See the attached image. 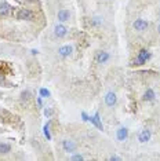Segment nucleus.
Segmentation results:
<instances>
[{
    "label": "nucleus",
    "mask_w": 160,
    "mask_h": 161,
    "mask_svg": "<svg viewBox=\"0 0 160 161\" xmlns=\"http://www.w3.org/2000/svg\"><path fill=\"white\" fill-rule=\"evenodd\" d=\"M58 21H61V22L69 21V11H66V10H59V11H58Z\"/></svg>",
    "instance_id": "nucleus-9"
},
{
    "label": "nucleus",
    "mask_w": 160,
    "mask_h": 161,
    "mask_svg": "<svg viewBox=\"0 0 160 161\" xmlns=\"http://www.w3.org/2000/svg\"><path fill=\"white\" fill-rule=\"evenodd\" d=\"M17 18L21 21H32L33 19V13L28 8H19L17 13Z\"/></svg>",
    "instance_id": "nucleus-1"
},
{
    "label": "nucleus",
    "mask_w": 160,
    "mask_h": 161,
    "mask_svg": "<svg viewBox=\"0 0 160 161\" xmlns=\"http://www.w3.org/2000/svg\"><path fill=\"white\" fill-rule=\"evenodd\" d=\"M111 160H115V161H116V160H120V158H119V157H116V156H112V157H111Z\"/></svg>",
    "instance_id": "nucleus-23"
},
{
    "label": "nucleus",
    "mask_w": 160,
    "mask_h": 161,
    "mask_svg": "<svg viewBox=\"0 0 160 161\" xmlns=\"http://www.w3.org/2000/svg\"><path fill=\"white\" fill-rule=\"evenodd\" d=\"M48 127H50V123H47L44 125V135H46V138L50 140L51 139V135H50V131H48Z\"/></svg>",
    "instance_id": "nucleus-17"
},
{
    "label": "nucleus",
    "mask_w": 160,
    "mask_h": 161,
    "mask_svg": "<svg viewBox=\"0 0 160 161\" xmlns=\"http://www.w3.org/2000/svg\"><path fill=\"white\" fill-rule=\"evenodd\" d=\"M11 11H13V8H11V6L8 3H1L0 4V15L7 17L11 14Z\"/></svg>",
    "instance_id": "nucleus-4"
},
{
    "label": "nucleus",
    "mask_w": 160,
    "mask_h": 161,
    "mask_svg": "<svg viewBox=\"0 0 160 161\" xmlns=\"http://www.w3.org/2000/svg\"><path fill=\"white\" fill-rule=\"evenodd\" d=\"M62 146H64L65 152H75V149H76V143L72 140H64Z\"/></svg>",
    "instance_id": "nucleus-7"
},
{
    "label": "nucleus",
    "mask_w": 160,
    "mask_h": 161,
    "mask_svg": "<svg viewBox=\"0 0 160 161\" xmlns=\"http://www.w3.org/2000/svg\"><path fill=\"white\" fill-rule=\"evenodd\" d=\"M73 160H76V161H79V160H83V157L80 156V154H76L75 157H73Z\"/></svg>",
    "instance_id": "nucleus-22"
},
{
    "label": "nucleus",
    "mask_w": 160,
    "mask_h": 161,
    "mask_svg": "<svg viewBox=\"0 0 160 161\" xmlns=\"http://www.w3.org/2000/svg\"><path fill=\"white\" fill-rule=\"evenodd\" d=\"M97 61H98V63H105V62H108L109 61V54L105 53V51L98 53V55H97Z\"/></svg>",
    "instance_id": "nucleus-11"
},
{
    "label": "nucleus",
    "mask_w": 160,
    "mask_h": 161,
    "mask_svg": "<svg viewBox=\"0 0 160 161\" xmlns=\"http://www.w3.org/2000/svg\"><path fill=\"white\" fill-rule=\"evenodd\" d=\"M93 22H94V25H99V23H102V19L101 18H94Z\"/></svg>",
    "instance_id": "nucleus-19"
},
{
    "label": "nucleus",
    "mask_w": 160,
    "mask_h": 161,
    "mask_svg": "<svg viewBox=\"0 0 160 161\" xmlns=\"http://www.w3.org/2000/svg\"><path fill=\"white\" fill-rule=\"evenodd\" d=\"M44 114L47 116V117H50V116L53 114V110H51V109H46V110H44Z\"/></svg>",
    "instance_id": "nucleus-20"
},
{
    "label": "nucleus",
    "mask_w": 160,
    "mask_h": 161,
    "mask_svg": "<svg viewBox=\"0 0 160 161\" xmlns=\"http://www.w3.org/2000/svg\"><path fill=\"white\" fill-rule=\"evenodd\" d=\"M88 121H91V123L94 124V125H97L99 130H102V123H101V118H99V113H95L94 117H90Z\"/></svg>",
    "instance_id": "nucleus-12"
},
{
    "label": "nucleus",
    "mask_w": 160,
    "mask_h": 161,
    "mask_svg": "<svg viewBox=\"0 0 160 161\" xmlns=\"http://www.w3.org/2000/svg\"><path fill=\"white\" fill-rule=\"evenodd\" d=\"M54 33H55L57 37H64V36H66V33H68V29L65 28L64 25H57L55 29H54Z\"/></svg>",
    "instance_id": "nucleus-5"
},
{
    "label": "nucleus",
    "mask_w": 160,
    "mask_h": 161,
    "mask_svg": "<svg viewBox=\"0 0 160 161\" xmlns=\"http://www.w3.org/2000/svg\"><path fill=\"white\" fill-rule=\"evenodd\" d=\"M155 99V92L153 90H148L144 95V100H153Z\"/></svg>",
    "instance_id": "nucleus-14"
},
{
    "label": "nucleus",
    "mask_w": 160,
    "mask_h": 161,
    "mask_svg": "<svg viewBox=\"0 0 160 161\" xmlns=\"http://www.w3.org/2000/svg\"><path fill=\"white\" fill-rule=\"evenodd\" d=\"M40 96H43V98H47V96H50V91L46 90V88H41V90H40Z\"/></svg>",
    "instance_id": "nucleus-18"
},
{
    "label": "nucleus",
    "mask_w": 160,
    "mask_h": 161,
    "mask_svg": "<svg viewBox=\"0 0 160 161\" xmlns=\"http://www.w3.org/2000/svg\"><path fill=\"white\" fill-rule=\"evenodd\" d=\"M151 58V55H149V53L146 51V50H141L139 53H138V57H137V59H135V65H144L145 62L148 61Z\"/></svg>",
    "instance_id": "nucleus-2"
},
{
    "label": "nucleus",
    "mask_w": 160,
    "mask_h": 161,
    "mask_svg": "<svg viewBox=\"0 0 160 161\" xmlns=\"http://www.w3.org/2000/svg\"><path fill=\"white\" fill-rule=\"evenodd\" d=\"M149 139H151V132H149V130H144L139 134V142L145 143V142H148Z\"/></svg>",
    "instance_id": "nucleus-13"
},
{
    "label": "nucleus",
    "mask_w": 160,
    "mask_h": 161,
    "mask_svg": "<svg viewBox=\"0 0 160 161\" xmlns=\"http://www.w3.org/2000/svg\"><path fill=\"white\" fill-rule=\"evenodd\" d=\"M127 135H128V130H127V128L121 127V128H119V130H117V139H119L120 142L126 140V138H127Z\"/></svg>",
    "instance_id": "nucleus-8"
},
{
    "label": "nucleus",
    "mask_w": 160,
    "mask_h": 161,
    "mask_svg": "<svg viewBox=\"0 0 160 161\" xmlns=\"http://www.w3.org/2000/svg\"><path fill=\"white\" fill-rule=\"evenodd\" d=\"M157 31H159V32H160V25H159V28H157Z\"/></svg>",
    "instance_id": "nucleus-25"
},
{
    "label": "nucleus",
    "mask_w": 160,
    "mask_h": 161,
    "mask_svg": "<svg viewBox=\"0 0 160 161\" xmlns=\"http://www.w3.org/2000/svg\"><path fill=\"white\" fill-rule=\"evenodd\" d=\"M81 117H83V120H84V121H88V118H90V117H88V116L86 114V113H84V112H83V113H81Z\"/></svg>",
    "instance_id": "nucleus-21"
},
{
    "label": "nucleus",
    "mask_w": 160,
    "mask_h": 161,
    "mask_svg": "<svg viewBox=\"0 0 160 161\" xmlns=\"http://www.w3.org/2000/svg\"><path fill=\"white\" fill-rule=\"evenodd\" d=\"M105 103H106L108 106H113V105L116 103V95H115V92H108V94H106V96H105Z\"/></svg>",
    "instance_id": "nucleus-6"
},
{
    "label": "nucleus",
    "mask_w": 160,
    "mask_h": 161,
    "mask_svg": "<svg viewBox=\"0 0 160 161\" xmlns=\"http://www.w3.org/2000/svg\"><path fill=\"white\" fill-rule=\"evenodd\" d=\"M29 98H31V92L29 91H24L21 94V99L22 100H29Z\"/></svg>",
    "instance_id": "nucleus-16"
},
{
    "label": "nucleus",
    "mask_w": 160,
    "mask_h": 161,
    "mask_svg": "<svg viewBox=\"0 0 160 161\" xmlns=\"http://www.w3.org/2000/svg\"><path fill=\"white\" fill-rule=\"evenodd\" d=\"M146 28H148V22L145 19H137L135 22H134V29L138 32L146 31Z\"/></svg>",
    "instance_id": "nucleus-3"
},
{
    "label": "nucleus",
    "mask_w": 160,
    "mask_h": 161,
    "mask_svg": "<svg viewBox=\"0 0 160 161\" xmlns=\"http://www.w3.org/2000/svg\"><path fill=\"white\" fill-rule=\"evenodd\" d=\"M58 54H59L61 57H69V55L72 54V47H71V46L61 47V48L58 50Z\"/></svg>",
    "instance_id": "nucleus-10"
},
{
    "label": "nucleus",
    "mask_w": 160,
    "mask_h": 161,
    "mask_svg": "<svg viewBox=\"0 0 160 161\" xmlns=\"http://www.w3.org/2000/svg\"><path fill=\"white\" fill-rule=\"evenodd\" d=\"M26 1H29V3H35L36 0H26Z\"/></svg>",
    "instance_id": "nucleus-24"
},
{
    "label": "nucleus",
    "mask_w": 160,
    "mask_h": 161,
    "mask_svg": "<svg viewBox=\"0 0 160 161\" xmlns=\"http://www.w3.org/2000/svg\"><path fill=\"white\" fill-rule=\"evenodd\" d=\"M10 150H11L10 145H7V143H0V153H1V154L8 153Z\"/></svg>",
    "instance_id": "nucleus-15"
}]
</instances>
